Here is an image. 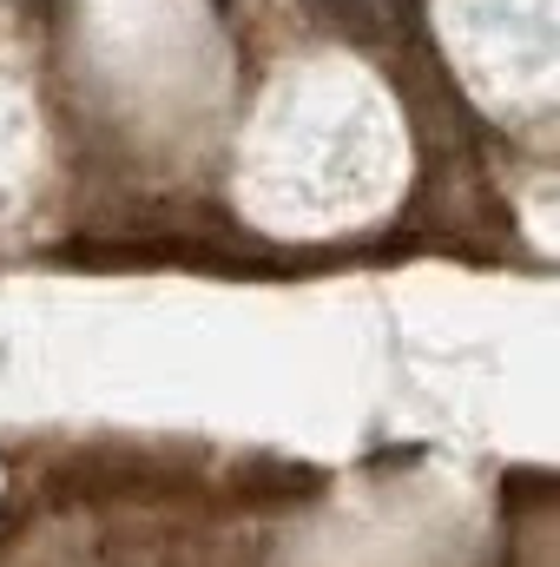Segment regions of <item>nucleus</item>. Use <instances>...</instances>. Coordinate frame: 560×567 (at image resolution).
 Returning <instances> with one entry per match:
<instances>
[]
</instances>
